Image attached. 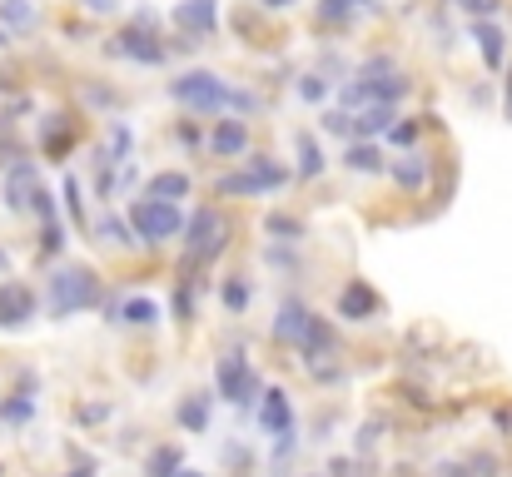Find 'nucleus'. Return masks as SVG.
Segmentation results:
<instances>
[{
  "instance_id": "obj_12",
  "label": "nucleus",
  "mask_w": 512,
  "mask_h": 477,
  "mask_svg": "<svg viewBox=\"0 0 512 477\" xmlns=\"http://www.w3.org/2000/svg\"><path fill=\"white\" fill-rule=\"evenodd\" d=\"M209 155H214V159H239V155H249V120H244V115L214 120V135H209Z\"/></svg>"
},
{
  "instance_id": "obj_1",
  "label": "nucleus",
  "mask_w": 512,
  "mask_h": 477,
  "mask_svg": "<svg viewBox=\"0 0 512 477\" xmlns=\"http://www.w3.org/2000/svg\"><path fill=\"white\" fill-rule=\"evenodd\" d=\"M105 294L100 274L85 269V264H70V269H55L50 274V318H70V314H85L95 309Z\"/></svg>"
},
{
  "instance_id": "obj_3",
  "label": "nucleus",
  "mask_w": 512,
  "mask_h": 477,
  "mask_svg": "<svg viewBox=\"0 0 512 477\" xmlns=\"http://www.w3.org/2000/svg\"><path fill=\"white\" fill-rule=\"evenodd\" d=\"M229 80H219L214 70H184L170 80V95L189 115H229Z\"/></svg>"
},
{
  "instance_id": "obj_16",
  "label": "nucleus",
  "mask_w": 512,
  "mask_h": 477,
  "mask_svg": "<svg viewBox=\"0 0 512 477\" xmlns=\"http://www.w3.org/2000/svg\"><path fill=\"white\" fill-rule=\"evenodd\" d=\"M388 174L398 189H428V174H433V159L428 155H403V159H388Z\"/></svg>"
},
{
  "instance_id": "obj_43",
  "label": "nucleus",
  "mask_w": 512,
  "mask_h": 477,
  "mask_svg": "<svg viewBox=\"0 0 512 477\" xmlns=\"http://www.w3.org/2000/svg\"><path fill=\"white\" fill-rule=\"evenodd\" d=\"M289 5H294V0H259L264 15H279V10H289Z\"/></svg>"
},
{
  "instance_id": "obj_33",
  "label": "nucleus",
  "mask_w": 512,
  "mask_h": 477,
  "mask_svg": "<svg viewBox=\"0 0 512 477\" xmlns=\"http://www.w3.org/2000/svg\"><path fill=\"white\" fill-rule=\"evenodd\" d=\"M174 140H179L184 150H199V145H204V130H199V120H189V115H184V120H174Z\"/></svg>"
},
{
  "instance_id": "obj_11",
  "label": "nucleus",
  "mask_w": 512,
  "mask_h": 477,
  "mask_svg": "<svg viewBox=\"0 0 512 477\" xmlns=\"http://www.w3.org/2000/svg\"><path fill=\"white\" fill-rule=\"evenodd\" d=\"M378 309H383V299L373 294V284L348 279L339 289V318L343 323H368V318H378Z\"/></svg>"
},
{
  "instance_id": "obj_39",
  "label": "nucleus",
  "mask_w": 512,
  "mask_h": 477,
  "mask_svg": "<svg viewBox=\"0 0 512 477\" xmlns=\"http://www.w3.org/2000/svg\"><path fill=\"white\" fill-rule=\"evenodd\" d=\"M130 25H140V30H160V10H150V5H140V10L130 15Z\"/></svg>"
},
{
  "instance_id": "obj_6",
  "label": "nucleus",
  "mask_w": 512,
  "mask_h": 477,
  "mask_svg": "<svg viewBox=\"0 0 512 477\" xmlns=\"http://www.w3.org/2000/svg\"><path fill=\"white\" fill-rule=\"evenodd\" d=\"M214 378H219V398H229V403L244 408V413L254 408V398H259V373L249 368V358H244L239 348L219 358V373H214Z\"/></svg>"
},
{
  "instance_id": "obj_42",
  "label": "nucleus",
  "mask_w": 512,
  "mask_h": 477,
  "mask_svg": "<svg viewBox=\"0 0 512 477\" xmlns=\"http://www.w3.org/2000/svg\"><path fill=\"white\" fill-rule=\"evenodd\" d=\"M503 115L512 120V70H503Z\"/></svg>"
},
{
  "instance_id": "obj_41",
  "label": "nucleus",
  "mask_w": 512,
  "mask_h": 477,
  "mask_svg": "<svg viewBox=\"0 0 512 477\" xmlns=\"http://www.w3.org/2000/svg\"><path fill=\"white\" fill-rule=\"evenodd\" d=\"M493 428H498V433H508V438H512V403H508V408H498V413H493Z\"/></svg>"
},
{
  "instance_id": "obj_25",
  "label": "nucleus",
  "mask_w": 512,
  "mask_h": 477,
  "mask_svg": "<svg viewBox=\"0 0 512 477\" xmlns=\"http://www.w3.org/2000/svg\"><path fill=\"white\" fill-rule=\"evenodd\" d=\"M179 428H189V433L209 428V393H194V398L179 403Z\"/></svg>"
},
{
  "instance_id": "obj_5",
  "label": "nucleus",
  "mask_w": 512,
  "mask_h": 477,
  "mask_svg": "<svg viewBox=\"0 0 512 477\" xmlns=\"http://www.w3.org/2000/svg\"><path fill=\"white\" fill-rule=\"evenodd\" d=\"M130 229H135V239L145 244V249H160V244H170L174 234L184 229V214H179V204L170 199H140V204H130Z\"/></svg>"
},
{
  "instance_id": "obj_21",
  "label": "nucleus",
  "mask_w": 512,
  "mask_h": 477,
  "mask_svg": "<svg viewBox=\"0 0 512 477\" xmlns=\"http://www.w3.org/2000/svg\"><path fill=\"white\" fill-rule=\"evenodd\" d=\"M35 5L30 0H0V25L10 30V35H30L35 30Z\"/></svg>"
},
{
  "instance_id": "obj_38",
  "label": "nucleus",
  "mask_w": 512,
  "mask_h": 477,
  "mask_svg": "<svg viewBox=\"0 0 512 477\" xmlns=\"http://www.w3.org/2000/svg\"><path fill=\"white\" fill-rule=\"evenodd\" d=\"M458 5H463L473 20H488V15H498V5H503V0H458Z\"/></svg>"
},
{
  "instance_id": "obj_37",
  "label": "nucleus",
  "mask_w": 512,
  "mask_h": 477,
  "mask_svg": "<svg viewBox=\"0 0 512 477\" xmlns=\"http://www.w3.org/2000/svg\"><path fill=\"white\" fill-rule=\"evenodd\" d=\"M110 413H115V403H85L75 418H80V423H105Z\"/></svg>"
},
{
  "instance_id": "obj_27",
  "label": "nucleus",
  "mask_w": 512,
  "mask_h": 477,
  "mask_svg": "<svg viewBox=\"0 0 512 477\" xmlns=\"http://www.w3.org/2000/svg\"><path fill=\"white\" fill-rule=\"evenodd\" d=\"M264 234L279 239V244H299V239H304V224H299L294 214H269V219H264Z\"/></svg>"
},
{
  "instance_id": "obj_9",
  "label": "nucleus",
  "mask_w": 512,
  "mask_h": 477,
  "mask_svg": "<svg viewBox=\"0 0 512 477\" xmlns=\"http://www.w3.org/2000/svg\"><path fill=\"white\" fill-rule=\"evenodd\" d=\"M174 25L194 40H209L219 30V0H179L174 5Z\"/></svg>"
},
{
  "instance_id": "obj_17",
  "label": "nucleus",
  "mask_w": 512,
  "mask_h": 477,
  "mask_svg": "<svg viewBox=\"0 0 512 477\" xmlns=\"http://www.w3.org/2000/svg\"><path fill=\"white\" fill-rule=\"evenodd\" d=\"M90 234H95L105 249H135V244H140L135 229H130V219H120V214H100V219L90 224Z\"/></svg>"
},
{
  "instance_id": "obj_24",
  "label": "nucleus",
  "mask_w": 512,
  "mask_h": 477,
  "mask_svg": "<svg viewBox=\"0 0 512 477\" xmlns=\"http://www.w3.org/2000/svg\"><path fill=\"white\" fill-rule=\"evenodd\" d=\"M60 199H65V214H70V224H75L80 234H90V219H85V199H80V179H75V174H65V184H60Z\"/></svg>"
},
{
  "instance_id": "obj_30",
  "label": "nucleus",
  "mask_w": 512,
  "mask_h": 477,
  "mask_svg": "<svg viewBox=\"0 0 512 477\" xmlns=\"http://www.w3.org/2000/svg\"><path fill=\"white\" fill-rule=\"evenodd\" d=\"M294 90H299V100H309V105H324V100H329V80H324V75H314V70H309V75H299V85H294Z\"/></svg>"
},
{
  "instance_id": "obj_4",
  "label": "nucleus",
  "mask_w": 512,
  "mask_h": 477,
  "mask_svg": "<svg viewBox=\"0 0 512 477\" xmlns=\"http://www.w3.org/2000/svg\"><path fill=\"white\" fill-rule=\"evenodd\" d=\"M289 184V169L274 164L264 155H249L239 174H219L214 179V194L219 199H249V194H269V189H284Z\"/></svg>"
},
{
  "instance_id": "obj_47",
  "label": "nucleus",
  "mask_w": 512,
  "mask_h": 477,
  "mask_svg": "<svg viewBox=\"0 0 512 477\" xmlns=\"http://www.w3.org/2000/svg\"><path fill=\"white\" fill-rule=\"evenodd\" d=\"M179 477H199V473H189V468H179Z\"/></svg>"
},
{
  "instance_id": "obj_10",
  "label": "nucleus",
  "mask_w": 512,
  "mask_h": 477,
  "mask_svg": "<svg viewBox=\"0 0 512 477\" xmlns=\"http://www.w3.org/2000/svg\"><path fill=\"white\" fill-rule=\"evenodd\" d=\"M30 318H35V289L20 279H5L0 284V328H25Z\"/></svg>"
},
{
  "instance_id": "obj_46",
  "label": "nucleus",
  "mask_w": 512,
  "mask_h": 477,
  "mask_svg": "<svg viewBox=\"0 0 512 477\" xmlns=\"http://www.w3.org/2000/svg\"><path fill=\"white\" fill-rule=\"evenodd\" d=\"M5 45H10V30H0V50H5Z\"/></svg>"
},
{
  "instance_id": "obj_22",
  "label": "nucleus",
  "mask_w": 512,
  "mask_h": 477,
  "mask_svg": "<svg viewBox=\"0 0 512 477\" xmlns=\"http://www.w3.org/2000/svg\"><path fill=\"white\" fill-rule=\"evenodd\" d=\"M115 323L155 328V323H160V304H155V299H145V294H135V299H125V304H120V318H115Z\"/></svg>"
},
{
  "instance_id": "obj_7",
  "label": "nucleus",
  "mask_w": 512,
  "mask_h": 477,
  "mask_svg": "<svg viewBox=\"0 0 512 477\" xmlns=\"http://www.w3.org/2000/svg\"><path fill=\"white\" fill-rule=\"evenodd\" d=\"M105 50L120 55V60H135V65H165V60H170V45H165L155 30H140V25L115 30V35L105 40Z\"/></svg>"
},
{
  "instance_id": "obj_19",
  "label": "nucleus",
  "mask_w": 512,
  "mask_h": 477,
  "mask_svg": "<svg viewBox=\"0 0 512 477\" xmlns=\"http://www.w3.org/2000/svg\"><path fill=\"white\" fill-rule=\"evenodd\" d=\"M145 194L150 199H189L194 194V179L189 174H179V169H165V174H150V184H145Z\"/></svg>"
},
{
  "instance_id": "obj_18",
  "label": "nucleus",
  "mask_w": 512,
  "mask_h": 477,
  "mask_svg": "<svg viewBox=\"0 0 512 477\" xmlns=\"http://www.w3.org/2000/svg\"><path fill=\"white\" fill-rule=\"evenodd\" d=\"M343 169L353 174H378L383 169V150L373 140H343Z\"/></svg>"
},
{
  "instance_id": "obj_2",
  "label": "nucleus",
  "mask_w": 512,
  "mask_h": 477,
  "mask_svg": "<svg viewBox=\"0 0 512 477\" xmlns=\"http://www.w3.org/2000/svg\"><path fill=\"white\" fill-rule=\"evenodd\" d=\"M184 274L194 269V264H209V259H219L224 254V244H229V219L214 209V204H204V209H194L189 219H184Z\"/></svg>"
},
{
  "instance_id": "obj_8",
  "label": "nucleus",
  "mask_w": 512,
  "mask_h": 477,
  "mask_svg": "<svg viewBox=\"0 0 512 477\" xmlns=\"http://www.w3.org/2000/svg\"><path fill=\"white\" fill-rule=\"evenodd\" d=\"M468 35L478 40V55H483V65L493 70V75H503L508 70V30L488 15V20H468Z\"/></svg>"
},
{
  "instance_id": "obj_35",
  "label": "nucleus",
  "mask_w": 512,
  "mask_h": 477,
  "mask_svg": "<svg viewBox=\"0 0 512 477\" xmlns=\"http://www.w3.org/2000/svg\"><path fill=\"white\" fill-rule=\"evenodd\" d=\"M85 100H90V105H100V110H115V105H120V95H115V90H105V85H85Z\"/></svg>"
},
{
  "instance_id": "obj_26",
  "label": "nucleus",
  "mask_w": 512,
  "mask_h": 477,
  "mask_svg": "<svg viewBox=\"0 0 512 477\" xmlns=\"http://www.w3.org/2000/svg\"><path fill=\"white\" fill-rule=\"evenodd\" d=\"M294 150H299V174L304 179H319L324 174V150H319L314 135H294Z\"/></svg>"
},
{
  "instance_id": "obj_44",
  "label": "nucleus",
  "mask_w": 512,
  "mask_h": 477,
  "mask_svg": "<svg viewBox=\"0 0 512 477\" xmlns=\"http://www.w3.org/2000/svg\"><path fill=\"white\" fill-rule=\"evenodd\" d=\"M339 5H348V10H353V15H358V10H373V5H378V0H339Z\"/></svg>"
},
{
  "instance_id": "obj_14",
  "label": "nucleus",
  "mask_w": 512,
  "mask_h": 477,
  "mask_svg": "<svg viewBox=\"0 0 512 477\" xmlns=\"http://www.w3.org/2000/svg\"><path fill=\"white\" fill-rule=\"evenodd\" d=\"M259 398H264V403H259L264 433H269V438L289 433V428H294V403H289V393H284V388H269V393H259Z\"/></svg>"
},
{
  "instance_id": "obj_48",
  "label": "nucleus",
  "mask_w": 512,
  "mask_h": 477,
  "mask_svg": "<svg viewBox=\"0 0 512 477\" xmlns=\"http://www.w3.org/2000/svg\"><path fill=\"white\" fill-rule=\"evenodd\" d=\"M0 477H5V468H0Z\"/></svg>"
},
{
  "instance_id": "obj_20",
  "label": "nucleus",
  "mask_w": 512,
  "mask_h": 477,
  "mask_svg": "<svg viewBox=\"0 0 512 477\" xmlns=\"http://www.w3.org/2000/svg\"><path fill=\"white\" fill-rule=\"evenodd\" d=\"M304 318H309L304 299H284V304H279V318H274V338H279V343H299Z\"/></svg>"
},
{
  "instance_id": "obj_13",
  "label": "nucleus",
  "mask_w": 512,
  "mask_h": 477,
  "mask_svg": "<svg viewBox=\"0 0 512 477\" xmlns=\"http://www.w3.org/2000/svg\"><path fill=\"white\" fill-rule=\"evenodd\" d=\"M75 140H80V130H75V115H65V110H55V115H45L40 120V150L50 159H65L75 150Z\"/></svg>"
},
{
  "instance_id": "obj_15",
  "label": "nucleus",
  "mask_w": 512,
  "mask_h": 477,
  "mask_svg": "<svg viewBox=\"0 0 512 477\" xmlns=\"http://www.w3.org/2000/svg\"><path fill=\"white\" fill-rule=\"evenodd\" d=\"M35 184H40V174H35V164H30V159L5 164V204H10V209H25V204H30V194H35Z\"/></svg>"
},
{
  "instance_id": "obj_45",
  "label": "nucleus",
  "mask_w": 512,
  "mask_h": 477,
  "mask_svg": "<svg viewBox=\"0 0 512 477\" xmlns=\"http://www.w3.org/2000/svg\"><path fill=\"white\" fill-rule=\"evenodd\" d=\"M65 477H95V468H90V463H80L75 473H65Z\"/></svg>"
},
{
  "instance_id": "obj_34",
  "label": "nucleus",
  "mask_w": 512,
  "mask_h": 477,
  "mask_svg": "<svg viewBox=\"0 0 512 477\" xmlns=\"http://www.w3.org/2000/svg\"><path fill=\"white\" fill-rule=\"evenodd\" d=\"M65 249V229H60V219H45V229H40V254L50 259V254H60Z\"/></svg>"
},
{
  "instance_id": "obj_23",
  "label": "nucleus",
  "mask_w": 512,
  "mask_h": 477,
  "mask_svg": "<svg viewBox=\"0 0 512 477\" xmlns=\"http://www.w3.org/2000/svg\"><path fill=\"white\" fill-rule=\"evenodd\" d=\"M179 468H184V448L179 443H165V448H155L145 458V477H179Z\"/></svg>"
},
{
  "instance_id": "obj_31",
  "label": "nucleus",
  "mask_w": 512,
  "mask_h": 477,
  "mask_svg": "<svg viewBox=\"0 0 512 477\" xmlns=\"http://www.w3.org/2000/svg\"><path fill=\"white\" fill-rule=\"evenodd\" d=\"M383 433H393V423H388V418H368V423L358 428V438H353V443H358V453L378 448V443H383Z\"/></svg>"
},
{
  "instance_id": "obj_36",
  "label": "nucleus",
  "mask_w": 512,
  "mask_h": 477,
  "mask_svg": "<svg viewBox=\"0 0 512 477\" xmlns=\"http://www.w3.org/2000/svg\"><path fill=\"white\" fill-rule=\"evenodd\" d=\"M174 318H179V323H194V294H189L184 284H179V294H174Z\"/></svg>"
},
{
  "instance_id": "obj_28",
  "label": "nucleus",
  "mask_w": 512,
  "mask_h": 477,
  "mask_svg": "<svg viewBox=\"0 0 512 477\" xmlns=\"http://www.w3.org/2000/svg\"><path fill=\"white\" fill-rule=\"evenodd\" d=\"M219 294H224V309H229V314H244V309H249V284H244V274H229Z\"/></svg>"
},
{
  "instance_id": "obj_29",
  "label": "nucleus",
  "mask_w": 512,
  "mask_h": 477,
  "mask_svg": "<svg viewBox=\"0 0 512 477\" xmlns=\"http://www.w3.org/2000/svg\"><path fill=\"white\" fill-rule=\"evenodd\" d=\"M423 130H428V115H418V120H403V115H398L393 130H388V145H413Z\"/></svg>"
},
{
  "instance_id": "obj_32",
  "label": "nucleus",
  "mask_w": 512,
  "mask_h": 477,
  "mask_svg": "<svg viewBox=\"0 0 512 477\" xmlns=\"http://www.w3.org/2000/svg\"><path fill=\"white\" fill-rule=\"evenodd\" d=\"M393 70H398V60L378 50V55H368V60L358 65V80H383V75H393Z\"/></svg>"
},
{
  "instance_id": "obj_40",
  "label": "nucleus",
  "mask_w": 512,
  "mask_h": 477,
  "mask_svg": "<svg viewBox=\"0 0 512 477\" xmlns=\"http://www.w3.org/2000/svg\"><path fill=\"white\" fill-rule=\"evenodd\" d=\"M80 10H90V15H115L120 0H80Z\"/></svg>"
}]
</instances>
